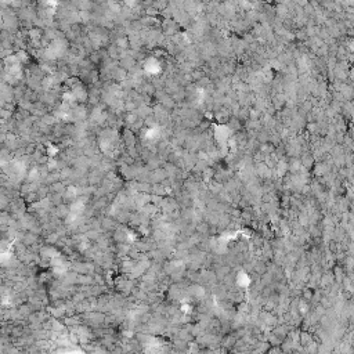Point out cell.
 <instances>
[{"label": "cell", "mask_w": 354, "mask_h": 354, "mask_svg": "<svg viewBox=\"0 0 354 354\" xmlns=\"http://www.w3.org/2000/svg\"><path fill=\"white\" fill-rule=\"evenodd\" d=\"M196 231H198V234H206V233H209V224L199 223V226L196 227Z\"/></svg>", "instance_id": "6da1fadb"}, {"label": "cell", "mask_w": 354, "mask_h": 354, "mask_svg": "<svg viewBox=\"0 0 354 354\" xmlns=\"http://www.w3.org/2000/svg\"><path fill=\"white\" fill-rule=\"evenodd\" d=\"M235 342H237V337H233L231 335L230 336H227L226 339H224V346H227V347H230V346H234Z\"/></svg>", "instance_id": "7a4b0ae2"}, {"label": "cell", "mask_w": 354, "mask_h": 354, "mask_svg": "<svg viewBox=\"0 0 354 354\" xmlns=\"http://www.w3.org/2000/svg\"><path fill=\"white\" fill-rule=\"evenodd\" d=\"M313 296H314V293H313V291H311L310 288H307L306 291L303 292V299H304V300H311Z\"/></svg>", "instance_id": "3957f363"}, {"label": "cell", "mask_w": 354, "mask_h": 354, "mask_svg": "<svg viewBox=\"0 0 354 354\" xmlns=\"http://www.w3.org/2000/svg\"><path fill=\"white\" fill-rule=\"evenodd\" d=\"M302 163L306 166V167H308V166L313 163V158H311V156H308V155H306V156L302 159Z\"/></svg>", "instance_id": "277c9868"}]
</instances>
